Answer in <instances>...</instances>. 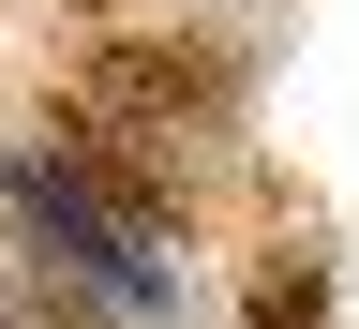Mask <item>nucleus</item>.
I'll use <instances>...</instances> for the list:
<instances>
[{"label":"nucleus","instance_id":"f03ea898","mask_svg":"<svg viewBox=\"0 0 359 329\" xmlns=\"http://www.w3.org/2000/svg\"><path fill=\"white\" fill-rule=\"evenodd\" d=\"M314 314H330L314 269H255V329H314Z\"/></svg>","mask_w":359,"mask_h":329},{"label":"nucleus","instance_id":"7ed1b4c3","mask_svg":"<svg viewBox=\"0 0 359 329\" xmlns=\"http://www.w3.org/2000/svg\"><path fill=\"white\" fill-rule=\"evenodd\" d=\"M75 15H105V0H75Z\"/></svg>","mask_w":359,"mask_h":329},{"label":"nucleus","instance_id":"f257e3e1","mask_svg":"<svg viewBox=\"0 0 359 329\" xmlns=\"http://www.w3.org/2000/svg\"><path fill=\"white\" fill-rule=\"evenodd\" d=\"M210 105H224V60H210L195 30H105L75 60V120H105V135L120 120H165L180 135V120H210Z\"/></svg>","mask_w":359,"mask_h":329}]
</instances>
